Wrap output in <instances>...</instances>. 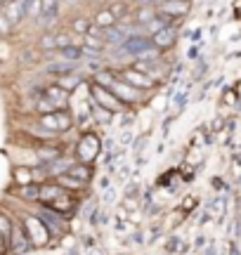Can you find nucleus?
I'll return each mask as SVG.
<instances>
[{
	"label": "nucleus",
	"instance_id": "f257e3e1",
	"mask_svg": "<svg viewBox=\"0 0 241 255\" xmlns=\"http://www.w3.org/2000/svg\"><path fill=\"white\" fill-rule=\"evenodd\" d=\"M74 199L76 194L62 189L57 182H40V189H38V206H45V208L57 210L59 215L64 218H71L74 213Z\"/></svg>",
	"mask_w": 241,
	"mask_h": 255
},
{
	"label": "nucleus",
	"instance_id": "f03ea898",
	"mask_svg": "<svg viewBox=\"0 0 241 255\" xmlns=\"http://www.w3.org/2000/svg\"><path fill=\"white\" fill-rule=\"evenodd\" d=\"M19 225L26 234L31 248H45L52 241V234L47 232V227L43 225V220L38 218L36 213H21L19 215Z\"/></svg>",
	"mask_w": 241,
	"mask_h": 255
},
{
	"label": "nucleus",
	"instance_id": "7ed1b4c3",
	"mask_svg": "<svg viewBox=\"0 0 241 255\" xmlns=\"http://www.w3.org/2000/svg\"><path fill=\"white\" fill-rule=\"evenodd\" d=\"M38 126L47 130L50 135H62V132H69L74 128V116L64 109L50 111V114H40L38 116Z\"/></svg>",
	"mask_w": 241,
	"mask_h": 255
},
{
	"label": "nucleus",
	"instance_id": "20e7f679",
	"mask_svg": "<svg viewBox=\"0 0 241 255\" xmlns=\"http://www.w3.org/2000/svg\"><path fill=\"white\" fill-rule=\"evenodd\" d=\"M97 156H100V137L95 135V132H85V135L76 142L74 158L83 165H93Z\"/></svg>",
	"mask_w": 241,
	"mask_h": 255
},
{
	"label": "nucleus",
	"instance_id": "39448f33",
	"mask_svg": "<svg viewBox=\"0 0 241 255\" xmlns=\"http://www.w3.org/2000/svg\"><path fill=\"white\" fill-rule=\"evenodd\" d=\"M36 215H38L40 220H43V225H45L47 232L52 234V239L69 234V218L59 215L57 210L45 208V206H38V213H36Z\"/></svg>",
	"mask_w": 241,
	"mask_h": 255
},
{
	"label": "nucleus",
	"instance_id": "423d86ee",
	"mask_svg": "<svg viewBox=\"0 0 241 255\" xmlns=\"http://www.w3.org/2000/svg\"><path fill=\"white\" fill-rule=\"evenodd\" d=\"M90 97H93L95 107L109 111V114H119V111L123 109V104L116 100V95H114L109 88H102V85H97V83H90Z\"/></svg>",
	"mask_w": 241,
	"mask_h": 255
},
{
	"label": "nucleus",
	"instance_id": "0eeeda50",
	"mask_svg": "<svg viewBox=\"0 0 241 255\" xmlns=\"http://www.w3.org/2000/svg\"><path fill=\"white\" fill-rule=\"evenodd\" d=\"M116 76H119V81L128 83V85H132V88H137V90H151L154 85H156V78L154 76H149V73L139 71V69H135V66H130V69H120V71H116Z\"/></svg>",
	"mask_w": 241,
	"mask_h": 255
},
{
	"label": "nucleus",
	"instance_id": "6e6552de",
	"mask_svg": "<svg viewBox=\"0 0 241 255\" xmlns=\"http://www.w3.org/2000/svg\"><path fill=\"white\" fill-rule=\"evenodd\" d=\"M120 50L125 52V55H151L156 47H154V43H151V38L149 36H139V33H132V36H128L123 43H120Z\"/></svg>",
	"mask_w": 241,
	"mask_h": 255
},
{
	"label": "nucleus",
	"instance_id": "1a4fd4ad",
	"mask_svg": "<svg viewBox=\"0 0 241 255\" xmlns=\"http://www.w3.org/2000/svg\"><path fill=\"white\" fill-rule=\"evenodd\" d=\"M109 90L116 95V100H119L123 107H128V104H135V102H142V97H144V92L137 90V88H132V85H128V83L119 81V76H116V81L109 85Z\"/></svg>",
	"mask_w": 241,
	"mask_h": 255
},
{
	"label": "nucleus",
	"instance_id": "9d476101",
	"mask_svg": "<svg viewBox=\"0 0 241 255\" xmlns=\"http://www.w3.org/2000/svg\"><path fill=\"white\" fill-rule=\"evenodd\" d=\"M156 12H161V14H166L170 19H180L189 12V0H163V2H158Z\"/></svg>",
	"mask_w": 241,
	"mask_h": 255
},
{
	"label": "nucleus",
	"instance_id": "9b49d317",
	"mask_svg": "<svg viewBox=\"0 0 241 255\" xmlns=\"http://www.w3.org/2000/svg\"><path fill=\"white\" fill-rule=\"evenodd\" d=\"M28 248H31V244H28L26 234H24L21 225L14 220V229H12V239H9V253H26Z\"/></svg>",
	"mask_w": 241,
	"mask_h": 255
},
{
	"label": "nucleus",
	"instance_id": "f8f14e48",
	"mask_svg": "<svg viewBox=\"0 0 241 255\" xmlns=\"http://www.w3.org/2000/svg\"><path fill=\"white\" fill-rule=\"evenodd\" d=\"M151 43H154L156 50H168V47H173V43H175V28L173 26L161 28L158 33L151 36Z\"/></svg>",
	"mask_w": 241,
	"mask_h": 255
},
{
	"label": "nucleus",
	"instance_id": "ddd939ff",
	"mask_svg": "<svg viewBox=\"0 0 241 255\" xmlns=\"http://www.w3.org/2000/svg\"><path fill=\"white\" fill-rule=\"evenodd\" d=\"M14 182L19 184V187H26V184H36V170L33 168H26V165H19V168H14Z\"/></svg>",
	"mask_w": 241,
	"mask_h": 255
},
{
	"label": "nucleus",
	"instance_id": "4468645a",
	"mask_svg": "<svg viewBox=\"0 0 241 255\" xmlns=\"http://www.w3.org/2000/svg\"><path fill=\"white\" fill-rule=\"evenodd\" d=\"M43 97H47L52 104H57V109H62V104L69 100V92L62 90L59 85H47L45 90H43Z\"/></svg>",
	"mask_w": 241,
	"mask_h": 255
},
{
	"label": "nucleus",
	"instance_id": "2eb2a0df",
	"mask_svg": "<svg viewBox=\"0 0 241 255\" xmlns=\"http://www.w3.org/2000/svg\"><path fill=\"white\" fill-rule=\"evenodd\" d=\"M64 175H71V177H76V180H81V182L88 184L90 180H93V165H83V163H78V161H76V163L71 165Z\"/></svg>",
	"mask_w": 241,
	"mask_h": 255
},
{
	"label": "nucleus",
	"instance_id": "dca6fc26",
	"mask_svg": "<svg viewBox=\"0 0 241 255\" xmlns=\"http://www.w3.org/2000/svg\"><path fill=\"white\" fill-rule=\"evenodd\" d=\"M55 182L62 187V189L71 191V194H76V191H83L88 184L81 182V180H76V177H71V175H59V177H55Z\"/></svg>",
	"mask_w": 241,
	"mask_h": 255
},
{
	"label": "nucleus",
	"instance_id": "f3484780",
	"mask_svg": "<svg viewBox=\"0 0 241 255\" xmlns=\"http://www.w3.org/2000/svg\"><path fill=\"white\" fill-rule=\"evenodd\" d=\"M93 26H100V28H112V26H116V19H114V14L109 12V7H107V9H100V12L95 14Z\"/></svg>",
	"mask_w": 241,
	"mask_h": 255
},
{
	"label": "nucleus",
	"instance_id": "a211bd4d",
	"mask_svg": "<svg viewBox=\"0 0 241 255\" xmlns=\"http://www.w3.org/2000/svg\"><path fill=\"white\" fill-rule=\"evenodd\" d=\"M55 85H59V88L66 90V92H74L76 88L81 85V81H78V76H74V73H64V76H59V78H57Z\"/></svg>",
	"mask_w": 241,
	"mask_h": 255
},
{
	"label": "nucleus",
	"instance_id": "6ab92c4d",
	"mask_svg": "<svg viewBox=\"0 0 241 255\" xmlns=\"http://www.w3.org/2000/svg\"><path fill=\"white\" fill-rule=\"evenodd\" d=\"M12 229H14V220H12V215H7V213L0 210V234L7 239V244H9V239H12Z\"/></svg>",
	"mask_w": 241,
	"mask_h": 255
},
{
	"label": "nucleus",
	"instance_id": "aec40b11",
	"mask_svg": "<svg viewBox=\"0 0 241 255\" xmlns=\"http://www.w3.org/2000/svg\"><path fill=\"white\" fill-rule=\"evenodd\" d=\"M38 189H40V182L26 184V187H19L17 194H19V199H24V201H36V203H38Z\"/></svg>",
	"mask_w": 241,
	"mask_h": 255
},
{
	"label": "nucleus",
	"instance_id": "412c9836",
	"mask_svg": "<svg viewBox=\"0 0 241 255\" xmlns=\"http://www.w3.org/2000/svg\"><path fill=\"white\" fill-rule=\"evenodd\" d=\"M59 55L64 57V62H76V59L83 57V47L81 45H66L59 50Z\"/></svg>",
	"mask_w": 241,
	"mask_h": 255
},
{
	"label": "nucleus",
	"instance_id": "4be33fe9",
	"mask_svg": "<svg viewBox=\"0 0 241 255\" xmlns=\"http://www.w3.org/2000/svg\"><path fill=\"white\" fill-rule=\"evenodd\" d=\"M59 12V0H40V17H55Z\"/></svg>",
	"mask_w": 241,
	"mask_h": 255
},
{
	"label": "nucleus",
	"instance_id": "5701e85b",
	"mask_svg": "<svg viewBox=\"0 0 241 255\" xmlns=\"http://www.w3.org/2000/svg\"><path fill=\"white\" fill-rule=\"evenodd\" d=\"M109 12L114 14V19H116V21H120V19H125L130 14V7L125 5V2H114L112 7H109Z\"/></svg>",
	"mask_w": 241,
	"mask_h": 255
},
{
	"label": "nucleus",
	"instance_id": "b1692460",
	"mask_svg": "<svg viewBox=\"0 0 241 255\" xmlns=\"http://www.w3.org/2000/svg\"><path fill=\"white\" fill-rule=\"evenodd\" d=\"M154 17H156V9H154V7H142V9L137 12V21L142 24V26H147V24H149V21H151Z\"/></svg>",
	"mask_w": 241,
	"mask_h": 255
},
{
	"label": "nucleus",
	"instance_id": "393cba45",
	"mask_svg": "<svg viewBox=\"0 0 241 255\" xmlns=\"http://www.w3.org/2000/svg\"><path fill=\"white\" fill-rule=\"evenodd\" d=\"M71 26H74L76 33H81V36H88V31H90V26H93V24H90V21H85V19H76Z\"/></svg>",
	"mask_w": 241,
	"mask_h": 255
},
{
	"label": "nucleus",
	"instance_id": "a878e982",
	"mask_svg": "<svg viewBox=\"0 0 241 255\" xmlns=\"http://www.w3.org/2000/svg\"><path fill=\"white\" fill-rule=\"evenodd\" d=\"M50 111H57V104H52L47 97H40V102H38V114H50Z\"/></svg>",
	"mask_w": 241,
	"mask_h": 255
},
{
	"label": "nucleus",
	"instance_id": "bb28decb",
	"mask_svg": "<svg viewBox=\"0 0 241 255\" xmlns=\"http://www.w3.org/2000/svg\"><path fill=\"white\" fill-rule=\"evenodd\" d=\"M40 47H43V50H57V38H55V33H47V36L40 38Z\"/></svg>",
	"mask_w": 241,
	"mask_h": 255
},
{
	"label": "nucleus",
	"instance_id": "cd10ccee",
	"mask_svg": "<svg viewBox=\"0 0 241 255\" xmlns=\"http://www.w3.org/2000/svg\"><path fill=\"white\" fill-rule=\"evenodd\" d=\"M26 14L28 17H40V0H28L26 2Z\"/></svg>",
	"mask_w": 241,
	"mask_h": 255
},
{
	"label": "nucleus",
	"instance_id": "c85d7f7f",
	"mask_svg": "<svg viewBox=\"0 0 241 255\" xmlns=\"http://www.w3.org/2000/svg\"><path fill=\"white\" fill-rule=\"evenodd\" d=\"M0 33H5V36H7V33H12V24H9V19L5 17L2 12H0Z\"/></svg>",
	"mask_w": 241,
	"mask_h": 255
},
{
	"label": "nucleus",
	"instance_id": "c756f323",
	"mask_svg": "<svg viewBox=\"0 0 241 255\" xmlns=\"http://www.w3.org/2000/svg\"><path fill=\"white\" fill-rule=\"evenodd\" d=\"M9 253V244H7V239L0 234V255H7Z\"/></svg>",
	"mask_w": 241,
	"mask_h": 255
}]
</instances>
